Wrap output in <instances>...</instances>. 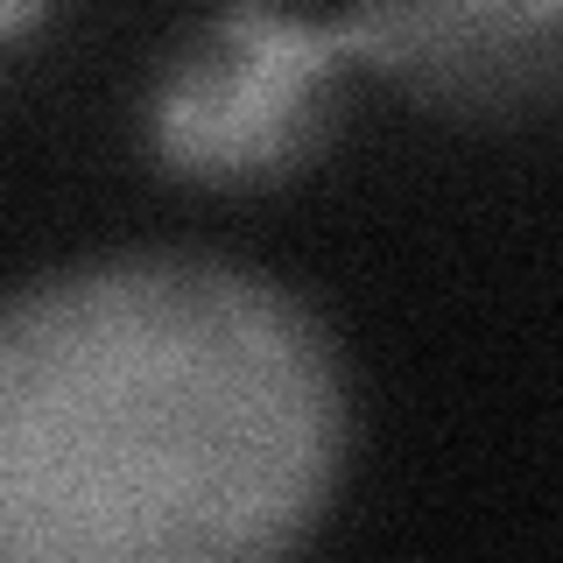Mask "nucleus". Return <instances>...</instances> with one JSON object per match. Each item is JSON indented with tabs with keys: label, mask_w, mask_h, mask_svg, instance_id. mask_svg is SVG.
Returning a JSON list of instances; mask_svg holds the SVG:
<instances>
[{
	"label": "nucleus",
	"mask_w": 563,
	"mask_h": 563,
	"mask_svg": "<svg viewBox=\"0 0 563 563\" xmlns=\"http://www.w3.org/2000/svg\"><path fill=\"white\" fill-rule=\"evenodd\" d=\"M345 457L339 339L246 261L128 246L0 296V563H261Z\"/></svg>",
	"instance_id": "1"
},
{
	"label": "nucleus",
	"mask_w": 563,
	"mask_h": 563,
	"mask_svg": "<svg viewBox=\"0 0 563 563\" xmlns=\"http://www.w3.org/2000/svg\"><path fill=\"white\" fill-rule=\"evenodd\" d=\"M352 70L360 49L345 14L211 0L155 57L141 92V141L169 184L275 190L331 148Z\"/></svg>",
	"instance_id": "2"
},
{
	"label": "nucleus",
	"mask_w": 563,
	"mask_h": 563,
	"mask_svg": "<svg viewBox=\"0 0 563 563\" xmlns=\"http://www.w3.org/2000/svg\"><path fill=\"white\" fill-rule=\"evenodd\" d=\"M360 70L457 128L563 106V0H345Z\"/></svg>",
	"instance_id": "3"
},
{
	"label": "nucleus",
	"mask_w": 563,
	"mask_h": 563,
	"mask_svg": "<svg viewBox=\"0 0 563 563\" xmlns=\"http://www.w3.org/2000/svg\"><path fill=\"white\" fill-rule=\"evenodd\" d=\"M57 8H64V0H0V43H22V35H35Z\"/></svg>",
	"instance_id": "4"
}]
</instances>
